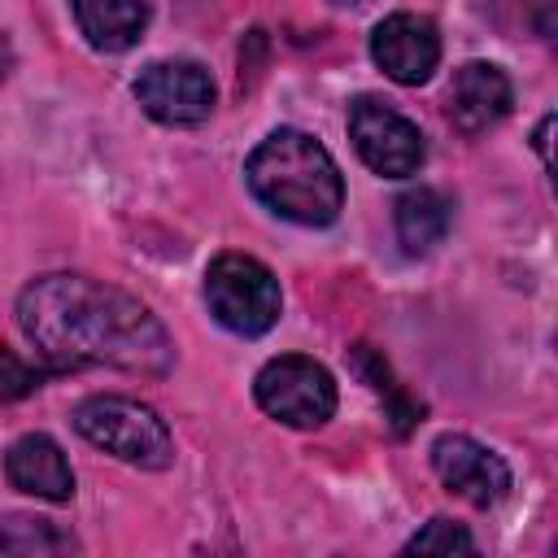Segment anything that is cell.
Returning <instances> with one entry per match:
<instances>
[{"label": "cell", "mask_w": 558, "mask_h": 558, "mask_svg": "<svg viewBox=\"0 0 558 558\" xmlns=\"http://www.w3.org/2000/svg\"><path fill=\"white\" fill-rule=\"evenodd\" d=\"M17 327L52 371L113 366L126 375H166L174 344L157 314L92 275H39L17 292Z\"/></svg>", "instance_id": "6da1fadb"}, {"label": "cell", "mask_w": 558, "mask_h": 558, "mask_svg": "<svg viewBox=\"0 0 558 558\" xmlns=\"http://www.w3.org/2000/svg\"><path fill=\"white\" fill-rule=\"evenodd\" d=\"M244 174H248L253 196L270 214L301 222V227H327V222H336V214L344 205V179H340L331 153L296 126L270 131L248 153Z\"/></svg>", "instance_id": "7a4b0ae2"}, {"label": "cell", "mask_w": 558, "mask_h": 558, "mask_svg": "<svg viewBox=\"0 0 558 558\" xmlns=\"http://www.w3.org/2000/svg\"><path fill=\"white\" fill-rule=\"evenodd\" d=\"M74 427L83 440H92L96 449L113 453L118 462L144 466V471H161L174 458V440L166 418L131 397H87L74 405Z\"/></svg>", "instance_id": "3957f363"}, {"label": "cell", "mask_w": 558, "mask_h": 558, "mask_svg": "<svg viewBox=\"0 0 558 558\" xmlns=\"http://www.w3.org/2000/svg\"><path fill=\"white\" fill-rule=\"evenodd\" d=\"M205 301L209 314L235 336H262L279 323L283 296L270 266L248 253H218L205 270Z\"/></svg>", "instance_id": "277c9868"}, {"label": "cell", "mask_w": 558, "mask_h": 558, "mask_svg": "<svg viewBox=\"0 0 558 558\" xmlns=\"http://www.w3.org/2000/svg\"><path fill=\"white\" fill-rule=\"evenodd\" d=\"M257 405L288 427H318L336 414V379L323 362L283 353L270 357L253 379Z\"/></svg>", "instance_id": "5b68a950"}, {"label": "cell", "mask_w": 558, "mask_h": 558, "mask_svg": "<svg viewBox=\"0 0 558 558\" xmlns=\"http://www.w3.org/2000/svg\"><path fill=\"white\" fill-rule=\"evenodd\" d=\"M349 140L357 148V157L384 174V179H405L423 166V135L418 126L397 113L388 100H375V96H357L353 109H349Z\"/></svg>", "instance_id": "8992f818"}, {"label": "cell", "mask_w": 558, "mask_h": 558, "mask_svg": "<svg viewBox=\"0 0 558 558\" xmlns=\"http://www.w3.org/2000/svg\"><path fill=\"white\" fill-rule=\"evenodd\" d=\"M135 100L166 126H192L214 113V78L196 61H153L135 78Z\"/></svg>", "instance_id": "52a82bcc"}, {"label": "cell", "mask_w": 558, "mask_h": 558, "mask_svg": "<svg viewBox=\"0 0 558 558\" xmlns=\"http://www.w3.org/2000/svg\"><path fill=\"white\" fill-rule=\"evenodd\" d=\"M432 466L440 475V484L458 497H466L471 506H497L510 493V466L480 440L462 436V432H445L432 445Z\"/></svg>", "instance_id": "ba28073f"}, {"label": "cell", "mask_w": 558, "mask_h": 558, "mask_svg": "<svg viewBox=\"0 0 558 558\" xmlns=\"http://www.w3.org/2000/svg\"><path fill=\"white\" fill-rule=\"evenodd\" d=\"M371 57L392 83H405V87L427 83L440 61L436 22L418 13H388L371 35Z\"/></svg>", "instance_id": "9c48e42d"}, {"label": "cell", "mask_w": 558, "mask_h": 558, "mask_svg": "<svg viewBox=\"0 0 558 558\" xmlns=\"http://www.w3.org/2000/svg\"><path fill=\"white\" fill-rule=\"evenodd\" d=\"M514 105V92H510V78L506 70L488 65V61H466L453 83H449V122L462 131V135H480L488 126H497Z\"/></svg>", "instance_id": "30bf717a"}, {"label": "cell", "mask_w": 558, "mask_h": 558, "mask_svg": "<svg viewBox=\"0 0 558 558\" xmlns=\"http://www.w3.org/2000/svg\"><path fill=\"white\" fill-rule=\"evenodd\" d=\"M4 475L13 488L31 493V497H44V501H70L74 497V471L61 453V445L44 432H31V436H17L4 453Z\"/></svg>", "instance_id": "8fae6325"}, {"label": "cell", "mask_w": 558, "mask_h": 558, "mask_svg": "<svg viewBox=\"0 0 558 558\" xmlns=\"http://www.w3.org/2000/svg\"><path fill=\"white\" fill-rule=\"evenodd\" d=\"M78 31L100 52H126L148 22V0H70Z\"/></svg>", "instance_id": "7c38bea8"}, {"label": "cell", "mask_w": 558, "mask_h": 558, "mask_svg": "<svg viewBox=\"0 0 558 558\" xmlns=\"http://www.w3.org/2000/svg\"><path fill=\"white\" fill-rule=\"evenodd\" d=\"M449 231V201L436 187H410L397 201V240L410 257L432 253Z\"/></svg>", "instance_id": "4fadbf2b"}, {"label": "cell", "mask_w": 558, "mask_h": 558, "mask_svg": "<svg viewBox=\"0 0 558 558\" xmlns=\"http://www.w3.org/2000/svg\"><path fill=\"white\" fill-rule=\"evenodd\" d=\"M0 549L4 554H35V558H44V554H70V549H78V541L65 527H57L52 519L4 514L0 519Z\"/></svg>", "instance_id": "5bb4252c"}, {"label": "cell", "mask_w": 558, "mask_h": 558, "mask_svg": "<svg viewBox=\"0 0 558 558\" xmlns=\"http://www.w3.org/2000/svg\"><path fill=\"white\" fill-rule=\"evenodd\" d=\"M453 549H475L471 532L458 527L453 519H432L423 532L405 541V554H453Z\"/></svg>", "instance_id": "9a60e30c"}, {"label": "cell", "mask_w": 558, "mask_h": 558, "mask_svg": "<svg viewBox=\"0 0 558 558\" xmlns=\"http://www.w3.org/2000/svg\"><path fill=\"white\" fill-rule=\"evenodd\" d=\"M0 371H4V379H0V384H4V392H9V397H17V392H26V388H31L35 379H39L35 371H22V366L13 362V353H9L4 344H0Z\"/></svg>", "instance_id": "2e32d148"}, {"label": "cell", "mask_w": 558, "mask_h": 558, "mask_svg": "<svg viewBox=\"0 0 558 558\" xmlns=\"http://www.w3.org/2000/svg\"><path fill=\"white\" fill-rule=\"evenodd\" d=\"M549 126H554V113H545L541 118V126H536V148H541V157L549 161Z\"/></svg>", "instance_id": "e0dca14e"}, {"label": "cell", "mask_w": 558, "mask_h": 558, "mask_svg": "<svg viewBox=\"0 0 558 558\" xmlns=\"http://www.w3.org/2000/svg\"><path fill=\"white\" fill-rule=\"evenodd\" d=\"M336 4H362V0H336Z\"/></svg>", "instance_id": "ac0fdd59"}]
</instances>
